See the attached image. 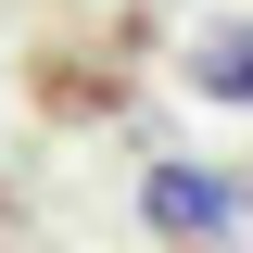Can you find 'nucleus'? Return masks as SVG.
I'll return each mask as SVG.
<instances>
[{
	"mask_svg": "<svg viewBox=\"0 0 253 253\" xmlns=\"http://www.w3.org/2000/svg\"><path fill=\"white\" fill-rule=\"evenodd\" d=\"M177 89H190V101H228V114H253V13H203V26L177 38Z\"/></svg>",
	"mask_w": 253,
	"mask_h": 253,
	"instance_id": "3",
	"label": "nucleus"
},
{
	"mask_svg": "<svg viewBox=\"0 0 253 253\" xmlns=\"http://www.w3.org/2000/svg\"><path fill=\"white\" fill-rule=\"evenodd\" d=\"M0 215H13V190H0Z\"/></svg>",
	"mask_w": 253,
	"mask_h": 253,
	"instance_id": "4",
	"label": "nucleus"
},
{
	"mask_svg": "<svg viewBox=\"0 0 253 253\" xmlns=\"http://www.w3.org/2000/svg\"><path fill=\"white\" fill-rule=\"evenodd\" d=\"M26 101L51 126H114L126 114V63L114 51H76V38H38L26 51Z\"/></svg>",
	"mask_w": 253,
	"mask_h": 253,
	"instance_id": "2",
	"label": "nucleus"
},
{
	"mask_svg": "<svg viewBox=\"0 0 253 253\" xmlns=\"http://www.w3.org/2000/svg\"><path fill=\"white\" fill-rule=\"evenodd\" d=\"M253 215V177H228V165H139V228H152L165 253H228Z\"/></svg>",
	"mask_w": 253,
	"mask_h": 253,
	"instance_id": "1",
	"label": "nucleus"
}]
</instances>
